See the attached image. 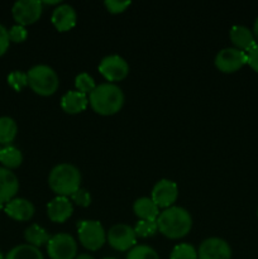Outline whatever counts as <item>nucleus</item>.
I'll return each mask as SVG.
<instances>
[{
    "label": "nucleus",
    "mask_w": 258,
    "mask_h": 259,
    "mask_svg": "<svg viewBox=\"0 0 258 259\" xmlns=\"http://www.w3.org/2000/svg\"><path fill=\"white\" fill-rule=\"evenodd\" d=\"M247 63L252 70L258 72V43L247 52Z\"/></svg>",
    "instance_id": "nucleus-33"
},
{
    "label": "nucleus",
    "mask_w": 258,
    "mask_h": 259,
    "mask_svg": "<svg viewBox=\"0 0 258 259\" xmlns=\"http://www.w3.org/2000/svg\"><path fill=\"white\" fill-rule=\"evenodd\" d=\"M43 12V3L38 0H19L14 3L12 14L19 25H29L37 22Z\"/></svg>",
    "instance_id": "nucleus-8"
},
{
    "label": "nucleus",
    "mask_w": 258,
    "mask_h": 259,
    "mask_svg": "<svg viewBox=\"0 0 258 259\" xmlns=\"http://www.w3.org/2000/svg\"><path fill=\"white\" fill-rule=\"evenodd\" d=\"M81 174L71 163H60L53 167L48 176V185L57 196L68 197L80 189Z\"/></svg>",
    "instance_id": "nucleus-3"
},
{
    "label": "nucleus",
    "mask_w": 258,
    "mask_h": 259,
    "mask_svg": "<svg viewBox=\"0 0 258 259\" xmlns=\"http://www.w3.org/2000/svg\"><path fill=\"white\" fill-rule=\"evenodd\" d=\"M9 39L10 42H15V43H20L24 42L28 37V30L25 29V27L23 25H13L9 30Z\"/></svg>",
    "instance_id": "nucleus-29"
},
{
    "label": "nucleus",
    "mask_w": 258,
    "mask_h": 259,
    "mask_svg": "<svg viewBox=\"0 0 258 259\" xmlns=\"http://www.w3.org/2000/svg\"><path fill=\"white\" fill-rule=\"evenodd\" d=\"M229 35L230 40L235 46V48L245 53L257 45L253 32L249 28L244 27V25H234V27H232Z\"/></svg>",
    "instance_id": "nucleus-17"
},
{
    "label": "nucleus",
    "mask_w": 258,
    "mask_h": 259,
    "mask_svg": "<svg viewBox=\"0 0 258 259\" xmlns=\"http://www.w3.org/2000/svg\"><path fill=\"white\" fill-rule=\"evenodd\" d=\"M99 72L108 81H121L128 76L129 65L120 56H106L99 65Z\"/></svg>",
    "instance_id": "nucleus-10"
},
{
    "label": "nucleus",
    "mask_w": 258,
    "mask_h": 259,
    "mask_svg": "<svg viewBox=\"0 0 258 259\" xmlns=\"http://www.w3.org/2000/svg\"><path fill=\"white\" fill-rule=\"evenodd\" d=\"M89 103L99 115H114L123 108L124 94L120 88L114 83H101L89 95Z\"/></svg>",
    "instance_id": "nucleus-2"
},
{
    "label": "nucleus",
    "mask_w": 258,
    "mask_h": 259,
    "mask_svg": "<svg viewBox=\"0 0 258 259\" xmlns=\"http://www.w3.org/2000/svg\"><path fill=\"white\" fill-rule=\"evenodd\" d=\"M215 67L224 73H233L247 63V53L235 47L219 51L215 57Z\"/></svg>",
    "instance_id": "nucleus-9"
},
{
    "label": "nucleus",
    "mask_w": 258,
    "mask_h": 259,
    "mask_svg": "<svg viewBox=\"0 0 258 259\" xmlns=\"http://www.w3.org/2000/svg\"><path fill=\"white\" fill-rule=\"evenodd\" d=\"M157 230H158L157 222H149V220H139L134 228L136 235L139 238L152 237V235L156 234Z\"/></svg>",
    "instance_id": "nucleus-27"
},
{
    "label": "nucleus",
    "mask_w": 258,
    "mask_h": 259,
    "mask_svg": "<svg viewBox=\"0 0 258 259\" xmlns=\"http://www.w3.org/2000/svg\"><path fill=\"white\" fill-rule=\"evenodd\" d=\"M104 5L106 7L109 13L111 14H119V13H123L126 8L131 5V2H118V0H106L104 3Z\"/></svg>",
    "instance_id": "nucleus-31"
},
{
    "label": "nucleus",
    "mask_w": 258,
    "mask_h": 259,
    "mask_svg": "<svg viewBox=\"0 0 258 259\" xmlns=\"http://www.w3.org/2000/svg\"><path fill=\"white\" fill-rule=\"evenodd\" d=\"M47 253L51 259H75L77 243L72 235L58 233L51 237L47 244Z\"/></svg>",
    "instance_id": "nucleus-6"
},
{
    "label": "nucleus",
    "mask_w": 258,
    "mask_h": 259,
    "mask_svg": "<svg viewBox=\"0 0 258 259\" xmlns=\"http://www.w3.org/2000/svg\"><path fill=\"white\" fill-rule=\"evenodd\" d=\"M126 259H159V255L148 245H136L129 250Z\"/></svg>",
    "instance_id": "nucleus-24"
},
{
    "label": "nucleus",
    "mask_w": 258,
    "mask_h": 259,
    "mask_svg": "<svg viewBox=\"0 0 258 259\" xmlns=\"http://www.w3.org/2000/svg\"><path fill=\"white\" fill-rule=\"evenodd\" d=\"M9 32H8V29L4 25L0 24V56H3L7 52L8 48H9Z\"/></svg>",
    "instance_id": "nucleus-32"
},
{
    "label": "nucleus",
    "mask_w": 258,
    "mask_h": 259,
    "mask_svg": "<svg viewBox=\"0 0 258 259\" xmlns=\"http://www.w3.org/2000/svg\"><path fill=\"white\" fill-rule=\"evenodd\" d=\"M133 210L139 220L157 222L159 217V207L149 197H141L133 205Z\"/></svg>",
    "instance_id": "nucleus-19"
},
{
    "label": "nucleus",
    "mask_w": 258,
    "mask_h": 259,
    "mask_svg": "<svg viewBox=\"0 0 258 259\" xmlns=\"http://www.w3.org/2000/svg\"><path fill=\"white\" fill-rule=\"evenodd\" d=\"M75 88L76 90L80 91V93L85 94V95H90L94 90H95L96 85H95V81L94 78L91 77L89 73L82 72L80 75L76 76L75 78Z\"/></svg>",
    "instance_id": "nucleus-26"
},
{
    "label": "nucleus",
    "mask_w": 258,
    "mask_h": 259,
    "mask_svg": "<svg viewBox=\"0 0 258 259\" xmlns=\"http://www.w3.org/2000/svg\"><path fill=\"white\" fill-rule=\"evenodd\" d=\"M109 245L119 252H126L136 247L137 235L133 228L126 224H116L106 234Z\"/></svg>",
    "instance_id": "nucleus-7"
},
{
    "label": "nucleus",
    "mask_w": 258,
    "mask_h": 259,
    "mask_svg": "<svg viewBox=\"0 0 258 259\" xmlns=\"http://www.w3.org/2000/svg\"><path fill=\"white\" fill-rule=\"evenodd\" d=\"M89 99L80 91H68L61 99V108L67 114H78L88 108Z\"/></svg>",
    "instance_id": "nucleus-18"
},
{
    "label": "nucleus",
    "mask_w": 258,
    "mask_h": 259,
    "mask_svg": "<svg viewBox=\"0 0 258 259\" xmlns=\"http://www.w3.org/2000/svg\"><path fill=\"white\" fill-rule=\"evenodd\" d=\"M5 259H45L38 248L29 244H20L9 250Z\"/></svg>",
    "instance_id": "nucleus-23"
},
{
    "label": "nucleus",
    "mask_w": 258,
    "mask_h": 259,
    "mask_svg": "<svg viewBox=\"0 0 258 259\" xmlns=\"http://www.w3.org/2000/svg\"><path fill=\"white\" fill-rule=\"evenodd\" d=\"M253 34H254V38L258 40V17L255 19L254 25H253Z\"/></svg>",
    "instance_id": "nucleus-34"
},
{
    "label": "nucleus",
    "mask_w": 258,
    "mask_h": 259,
    "mask_svg": "<svg viewBox=\"0 0 258 259\" xmlns=\"http://www.w3.org/2000/svg\"><path fill=\"white\" fill-rule=\"evenodd\" d=\"M78 240L83 248L89 250H98L105 244L106 233L100 222L82 220L77 223Z\"/></svg>",
    "instance_id": "nucleus-5"
},
{
    "label": "nucleus",
    "mask_w": 258,
    "mask_h": 259,
    "mask_svg": "<svg viewBox=\"0 0 258 259\" xmlns=\"http://www.w3.org/2000/svg\"><path fill=\"white\" fill-rule=\"evenodd\" d=\"M104 259H115V258H104Z\"/></svg>",
    "instance_id": "nucleus-38"
},
{
    "label": "nucleus",
    "mask_w": 258,
    "mask_h": 259,
    "mask_svg": "<svg viewBox=\"0 0 258 259\" xmlns=\"http://www.w3.org/2000/svg\"><path fill=\"white\" fill-rule=\"evenodd\" d=\"M28 85L40 96H51L57 91L60 81L56 71L46 65H37L27 72Z\"/></svg>",
    "instance_id": "nucleus-4"
},
{
    "label": "nucleus",
    "mask_w": 258,
    "mask_h": 259,
    "mask_svg": "<svg viewBox=\"0 0 258 259\" xmlns=\"http://www.w3.org/2000/svg\"><path fill=\"white\" fill-rule=\"evenodd\" d=\"M0 162L8 169L17 168L22 164L23 154L18 148L13 146H5L0 148Z\"/></svg>",
    "instance_id": "nucleus-21"
},
{
    "label": "nucleus",
    "mask_w": 258,
    "mask_h": 259,
    "mask_svg": "<svg viewBox=\"0 0 258 259\" xmlns=\"http://www.w3.org/2000/svg\"><path fill=\"white\" fill-rule=\"evenodd\" d=\"M179 197L177 185L171 180H159L152 190V197L154 204L162 209H168L176 202Z\"/></svg>",
    "instance_id": "nucleus-11"
},
{
    "label": "nucleus",
    "mask_w": 258,
    "mask_h": 259,
    "mask_svg": "<svg viewBox=\"0 0 258 259\" xmlns=\"http://www.w3.org/2000/svg\"><path fill=\"white\" fill-rule=\"evenodd\" d=\"M159 233L169 239H180L190 233L192 228V218L186 209L171 206L164 209L157 219Z\"/></svg>",
    "instance_id": "nucleus-1"
},
{
    "label": "nucleus",
    "mask_w": 258,
    "mask_h": 259,
    "mask_svg": "<svg viewBox=\"0 0 258 259\" xmlns=\"http://www.w3.org/2000/svg\"><path fill=\"white\" fill-rule=\"evenodd\" d=\"M257 215H258V210H257Z\"/></svg>",
    "instance_id": "nucleus-39"
},
{
    "label": "nucleus",
    "mask_w": 258,
    "mask_h": 259,
    "mask_svg": "<svg viewBox=\"0 0 258 259\" xmlns=\"http://www.w3.org/2000/svg\"><path fill=\"white\" fill-rule=\"evenodd\" d=\"M8 83L15 91H20L23 88H25L28 85L27 73L20 72V71H13V72H10L8 75Z\"/></svg>",
    "instance_id": "nucleus-28"
},
{
    "label": "nucleus",
    "mask_w": 258,
    "mask_h": 259,
    "mask_svg": "<svg viewBox=\"0 0 258 259\" xmlns=\"http://www.w3.org/2000/svg\"><path fill=\"white\" fill-rule=\"evenodd\" d=\"M2 207H3V204H2V202H0V209H2Z\"/></svg>",
    "instance_id": "nucleus-37"
},
{
    "label": "nucleus",
    "mask_w": 258,
    "mask_h": 259,
    "mask_svg": "<svg viewBox=\"0 0 258 259\" xmlns=\"http://www.w3.org/2000/svg\"><path fill=\"white\" fill-rule=\"evenodd\" d=\"M232 249L224 239L207 238L200 244L197 259H230Z\"/></svg>",
    "instance_id": "nucleus-12"
},
{
    "label": "nucleus",
    "mask_w": 258,
    "mask_h": 259,
    "mask_svg": "<svg viewBox=\"0 0 258 259\" xmlns=\"http://www.w3.org/2000/svg\"><path fill=\"white\" fill-rule=\"evenodd\" d=\"M169 259H197V250L194 245L182 243L172 249Z\"/></svg>",
    "instance_id": "nucleus-25"
},
{
    "label": "nucleus",
    "mask_w": 258,
    "mask_h": 259,
    "mask_svg": "<svg viewBox=\"0 0 258 259\" xmlns=\"http://www.w3.org/2000/svg\"><path fill=\"white\" fill-rule=\"evenodd\" d=\"M70 197L72 199V201L75 202L76 205H78V206L88 207L89 205L91 204V195L90 192L86 191L85 189H78L77 191L73 192Z\"/></svg>",
    "instance_id": "nucleus-30"
},
{
    "label": "nucleus",
    "mask_w": 258,
    "mask_h": 259,
    "mask_svg": "<svg viewBox=\"0 0 258 259\" xmlns=\"http://www.w3.org/2000/svg\"><path fill=\"white\" fill-rule=\"evenodd\" d=\"M75 259H95V258L91 257V255H89V254H78V255H76Z\"/></svg>",
    "instance_id": "nucleus-35"
},
{
    "label": "nucleus",
    "mask_w": 258,
    "mask_h": 259,
    "mask_svg": "<svg viewBox=\"0 0 258 259\" xmlns=\"http://www.w3.org/2000/svg\"><path fill=\"white\" fill-rule=\"evenodd\" d=\"M8 217L18 222H28L34 215V206L29 200L13 199L4 207Z\"/></svg>",
    "instance_id": "nucleus-15"
},
{
    "label": "nucleus",
    "mask_w": 258,
    "mask_h": 259,
    "mask_svg": "<svg viewBox=\"0 0 258 259\" xmlns=\"http://www.w3.org/2000/svg\"><path fill=\"white\" fill-rule=\"evenodd\" d=\"M18 133V126L10 116H0V144L10 146Z\"/></svg>",
    "instance_id": "nucleus-22"
},
{
    "label": "nucleus",
    "mask_w": 258,
    "mask_h": 259,
    "mask_svg": "<svg viewBox=\"0 0 258 259\" xmlns=\"http://www.w3.org/2000/svg\"><path fill=\"white\" fill-rule=\"evenodd\" d=\"M0 259H5L4 257H3V254H2V252H0Z\"/></svg>",
    "instance_id": "nucleus-36"
},
{
    "label": "nucleus",
    "mask_w": 258,
    "mask_h": 259,
    "mask_svg": "<svg viewBox=\"0 0 258 259\" xmlns=\"http://www.w3.org/2000/svg\"><path fill=\"white\" fill-rule=\"evenodd\" d=\"M24 238L28 242V244L33 245L35 248H39L42 245L48 244L51 239V235L43 229L42 227L37 224H32L28 227L24 232Z\"/></svg>",
    "instance_id": "nucleus-20"
},
{
    "label": "nucleus",
    "mask_w": 258,
    "mask_h": 259,
    "mask_svg": "<svg viewBox=\"0 0 258 259\" xmlns=\"http://www.w3.org/2000/svg\"><path fill=\"white\" fill-rule=\"evenodd\" d=\"M51 19H52V24L55 25L58 32H67L76 25L77 15H76L75 9L71 5L61 4L53 10Z\"/></svg>",
    "instance_id": "nucleus-13"
},
{
    "label": "nucleus",
    "mask_w": 258,
    "mask_h": 259,
    "mask_svg": "<svg viewBox=\"0 0 258 259\" xmlns=\"http://www.w3.org/2000/svg\"><path fill=\"white\" fill-rule=\"evenodd\" d=\"M73 206L72 202L68 200V197L57 196L48 202L47 205V215L51 222L53 223H65L68 218L72 215Z\"/></svg>",
    "instance_id": "nucleus-14"
},
{
    "label": "nucleus",
    "mask_w": 258,
    "mask_h": 259,
    "mask_svg": "<svg viewBox=\"0 0 258 259\" xmlns=\"http://www.w3.org/2000/svg\"><path fill=\"white\" fill-rule=\"evenodd\" d=\"M19 190V181L14 172L0 167V202H9Z\"/></svg>",
    "instance_id": "nucleus-16"
}]
</instances>
